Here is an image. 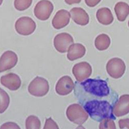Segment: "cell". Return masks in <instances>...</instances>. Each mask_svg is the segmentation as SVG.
<instances>
[{
  "instance_id": "6da1fadb",
  "label": "cell",
  "mask_w": 129,
  "mask_h": 129,
  "mask_svg": "<svg viewBox=\"0 0 129 129\" xmlns=\"http://www.w3.org/2000/svg\"><path fill=\"white\" fill-rule=\"evenodd\" d=\"M79 88L75 90L79 103L82 104L91 100H107L116 103L118 96L112 92L106 81L101 79H88L77 84Z\"/></svg>"
},
{
  "instance_id": "7a4b0ae2",
  "label": "cell",
  "mask_w": 129,
  "mask_h": 129,
  "mask_svg": "<svg viewBox=\"0 0 129 129\" xmlns=\"http://www.w3.org/2000/svg\"><path fill=\"white\" fill-rule=\"evenodd\" d=\"M86 112L94 121L102 122L106 119L115 120L114 106L107 100H91L82 104Z\"/></svg>"
},
{
  "instance_id": "3957f363",
  "label": "cell",
  "mask_w": 129,
  "mask_h": 129,
  "mask_svg": "<svg viewBox=\"0 0 129 129\" xmlns=\"http://www.w3.org/2000/svg\"><path fill=\"white\" fill-rule=\"evenodd\" d=\"M67 115L70 121L75 123L82 125L88 119V114L81 106L75 104L68 107Z\"/></svg>"
},
{
  "instance_id": "277c9868",
  "label": "cell",
  "mask_w": 129,
  "mask_h": 129,
  "mask_svg": "<svg viewBox=\"0 0 129 129\" xmlns=\"http://www.w3.org/2000/svg\"><path fill=\"white\" fill-rule=\"evenodd\" d=\"M49 86L48 81L42 77H37L29 84L28 91L36 96H44L49 91Z\"/></svg>"
},
{
  "instance_id": "5b68a950",
  "label": "cell",
  "mask_w": 129,
  "mask_h": 129,
  "mask_svg": "<svg viewBox=\"0 0 129 129\" xmlns=\"http://www.w3.org/2000/svg\"><path fill=\"white\" fill-rule=\"evenodd\" d=\"M126 69L124 62L119 58H115L110 60L106 65V70L112 78L118 79L123 75Z\"/></svg>"
},
{
  "instance_id": "8992f818",
  "label": "cell",
  "mask_w": 129,
  "mask_h": 129,
  "mask_svg": "<svg viewBox=\"0 0 129 129\" xmlns=\"http://www.w3.org/2000/svg\"><path fill=\"white\" fill-rule=\"evenodd\" d=\"M15 27L16 31L19 34L28 35L35 31L36 25L35 22L30 17L22 16L16 21Z\"/></svg>"
},
{
  "instance_id": "52a82bcc",
  "label": "cell",
  "mask_w": 129,
  "mask_h": 129,
  "mask_svg": "<svg viewBox=\"0 0 129 129\" xmlns=\"http://www.w3.org/2000/svg\"><path fill=\"white\" fill-rule=\"evenodd\" d=\"M53 8V6L51 1L45 0L40 1L35 6L34 14L40 20L45 21L49 18Z\"/></svg>"
},
{
  "instance_id": "ba28073f",
  "label": "cell",
  "mask_w": 129,
  "mask_h": 129,
  "mask_svg": "<svg viewBox=\"0 0 129 129\" xmlns=\"http://www.w3.org/2000/svg\"><path fill=\"white\" fill-rule=\"evenodd\" d=\"M73 42L74 40L71 35L66 32L58 34L54 38V46L61 53H64L68 51L70 46Z\"/></svg>"
},
{
  "instance_id": "9c48e42d",
  "label": "cell",
  "mask_w": 129,
  "mask_h": 129,
  "mask_svg": "<svg viewBox=\"0 0 129 129\" xmlns=\"http://www.w3.org/2000/svg\"><path fill=\"white\" fill-rule=\"evenodd\" d=\"M73 73L79 82H81L90 77L92 72L91 66L87 62H81L73 66Z\"/></svg>"
},
{
  "instance_id": "30bf717a",
  "label": "cell",
  "mask_w": 129,
  "mask_h": 129,
  "mask_svg": "<svg viewBox=\"0 0 129 129\" xmlns=\"http://www.w3.org/2000/svg\"><path fill=\"white\" fill-rule=\"evenodd\" d=\"M18 61V58L15 52L11 50L5 51L1 57L0 72L10 70L15 66Z\"/></svg>"
},
{
  "instance_id": "8fae6325",
  "label": "cell",
  "mask_w": 129,
  "mask_h": 129,
  "mask_svg": "<svg viewBox=\"0 0 129 129\" xmlns=\"http://www.w3.org/2000/svg\"><path fill=\"white\" fill-rule=\"evenodd\" d=\"M73 81L69 76H64L59 79L56 84L55 90L58 94L65 96L70 94L74 89Z\"/></svg>"
},
{
  "instance_id": "7c38bea8",
  "label": "cell",
  "mask_w": 129,
  "mask_h": 129,
  "mask_svg": "<svg viewBox=\"0 0 129 129\" xmlns=\"http://www.w3.org/2000/svg\"><path fill=\"white\" fill-rule=\"evenodd\" d=\"M129 113V95H122L113 107V114L117 117L123 116Z\"/></svg>"
},
{
  "instance_id": "4fadbf2b",
  "label": "cell",
  "mask_w": 129,
  "mask_h": 129,
  "mask_svg": "<svg viewBox=\"0 0 129 129\" xmlns=\"http://www.w3.org/2000/svg\"><path fill=\"white\" fill-rule=\"evenodd\" d=\"M71 14L67 10H59L54 16L52 21L53 27L59 29L65 27L70 22Z\"/></svg>"
},
{
  "instance_id": "5bb4252c",
  "label": "cell",
  "mask_w": 129,
  "mask_h": 129,
  "mask_svg": "<svg viewBox=\"0 0 129 129\" xmlns=\"http://www.w3.org/2000/svg\"><path fill=\"white\" fill-rule=\"evenodd\" d=\"M1 83L8 89L12 91L19 89L21 82L20 77L14 73H10L1 77Z\"/></svg>"
},
{
  "instance_id": "9a60e30c",
  "label": "cell",
  "mask_w": 129,
  "mask_h": 129,
  "mask_svg": "<svg viewBox=\"0 0 129 129\" xmlns=\"http://www.w3.org/2000/svg\"><path fill=\"white\" fill-rule=\"evenodd\" d=\"M71 17L77 24L85 26L89 22V17L87 12L81 8L75 7L70 10Z\"/></svg>"
},
{
  "instance_id": "2e32d148",
  "label": "cell",
  "mask_w": 129,
  "mask_h": 129,
  "mask_svg": "<svg viewBox=\"0 0 129 129\" xmlns=\"http://www.w3.org/2000/svg\"><path fill=\"white\" fill-rule=\"evenodd\" d=\"M86 52L85 47L82 44H73L68 50L67 58L70 61H74L84 56Z\"/></svg>"
},
{
  "instance_id": "e0dca14e",
  "label": "cell",
  "mask_w": 129,
  "mask_h": 129,
  "mask_svg": "<svg viewBox=\"0 0 129 129\" xmlns=\"http://www.w3.org/2000/svg\"><path fill=\"white\" fill-rule=\"evenodd\" d=\"M96 18L101 24L108 25L112 23L114 20L112 12L108 8H102L96 12Z\"/></svg>"
},
{
  "instance_id": "ac0fdd59",
  "label": "cell",
  "mask_w": 129,
  "mask_h": 129,
  "mask_svg": "<svg viewBox=\"0 0 129 129\" xmlns=\"http://www.w3.org/2000/svg\"><path fill=\"white\" fill-rule=\"evenodd\" d=\"M114 11L118 20L123 22L129 14V6L125 3L119 2L116 4Z\"/></svg>"
},
{
  "instance_id": "d6986e66",
  "label": "cell",
  "mask_w": 129,
  "mask_h": 129,
  "mask_svg": "<svg viewBox=\"0 0 129 129\" xmlns=\"http://www.w3.org/2000/svg\"><path fill=\"white\" fill-rule=\"evenodd\" d=\"M110 39L107 34H102L98 36L95 39V47L99 50H106L110 45Z\"/></svg>"
},
{
  "instance_id": "ffe728a7",
  "label": "cell",
  "mask_w": 129,
  "mask_h": 129,
  "mask_svg": "<svg viewBox=\"0 0 129 129\" xmlns=\"http://www.w3.org/2000/svg\"><path fill=\"white\" fill-rule=\"evenodd\" d=\"M40 121L36 116H29L26 121V129H40Z\"/></svg>"
},
{
  "instance_id": "44dd1931",
  "label": "cell",
  "mask_w": 129,
  "mask_h": 129,
  "mask_svg": "<svg viewBox=\"0 0 129 129\" xmlns=\"http://www.w3.org/2000/svg\"><path fill=\"white\" fill-rule=\"evenodd\" d=\"M1 113H3L8 107L10 98L7 93L1 89Z\"/></svg>"
},
{
  "instance_id": "7402d4cb",
  "label": "cell",
  "mask_w": 129,
  "mask_h": 129,
  "mask_svg": "<svg viewBox=\"0 0 129 129\" xmlns=\"http://www.w3.org/2000/svg\"><path fill=\"white\" fill-rule=\"evenodd\" d=\"M32 2L31 0H16L14 2V5L17 10L22 11L29 8Z\"/></svg>"
},
{
  "instance_id": "603a6c76",
  "label": "cell",
  "mask_w": 129,
  "mask_h": 129,
  "mask_svg": "<svg viewBox=\"0 0 129 129\" xmlns=\"http://www.w3.org/2000/svg\"><path fill=\"white\" fill-rule=\"evenodd\" d=\"M99 129H116V127L113 120L106 119L101 122L99 126Z\"/></svg>"
},
{
  "instance_id": "cb8c5ba5",
  "label": "cell",
  "mask_w": 129,
  "mask_h": 129,
  "mask_svg": "<svg viewBox=\"0 0 129 129\" xmlns=\"http://www.w3.org/2000/svg\"><path fill=\"white\" fill-rule=\"evenodd\" d=\"M43 129H59V128L55 122L50 118L46 120Z\"/></svg>"
},
{
  "instance_id": "d4e9b609",
  "label": "cell",
  "mask_w": 129,
  "mask_h": 129,
  "mask_svg": "<svg viewBox=\"0 0 129 129\" xmlns=\"http://www.w3.org/2000/svg\"><path fill=\"white\" fill-rule=\"evenodd\" d=\"M1 129H20V128L15 123L8 122L3 124L1 126Z\"/></svg>"
},
{
  "instance_id": "484cf974",
  "label": "cell",
  "mask_w": 129,
  "mask_h": 129,
  "mask_svg": "<svg viewBox=\"0 0 129 129\" xmlns=\"http://www.w3.org/2000/svg\"><path fill=\"white\" fill-rule=\"evenodd\" d=\"M119 124L120 129L126 128L129 129V118L120 120Z\"/></svg>"
},
{
  "instance_id": "4316f807",
  "label": "cell",
  "mask_w": 129,
  "mask_h": 129,
  "mask_svg": "<svg viewBox=\"0 0 129 129\" xmlns=\"http://www.w3.org/2000/svg\"><path fill=\"white\" fill-rule=\"evenodd\" d=\"M101 1H94V0H86L85 1V2H86V4L88 6L90 7H93L96 6Z\"/></svg>"
},
{
  "instance_id": "83f0119b",
  "label": "cell",
  "mask_w": 129,
  "mask_h": 129,
  "mask_svg": "<svg viewBox=\"0 0 129 129\" xmlns=\"http://www.w3.org/2000/svg\"><path fill=\"white\" fill-rule=\"evenodd\" d=\"M65 1L69 4H72L74 3H78L80 2L81 1Z\"/></svg>"
},
{
  "instance_id": "f1b7e54d",
  "label": "cell",
  "mask_w": 129,
  "mask_h": 129,
  "mask_svg": "<svg viewBox=\"0 0 129 129\" xmlns=\"http://www.w3.org/2000/svg\"><path fill=\"white\" fill-rule=\"evenodd\" d=\"M76 129H85L84 127L82 126H79L77 127V128Z\"/></svg>"
},
{
  "instance_id": "f546056e",
  "label": "cell",
  "mask_w": 129,
  "mask_h": 129,
  "mask_svg": "<svg viewBox=\"0 0 129 129\" xmlns=\"http://www.w3.org/2000/svg\"><path fill=\"white\" fill-rule=\"evenodd\" d=\"M128 26H129V22H128Z\"/></svg>"
}]
</instances>
